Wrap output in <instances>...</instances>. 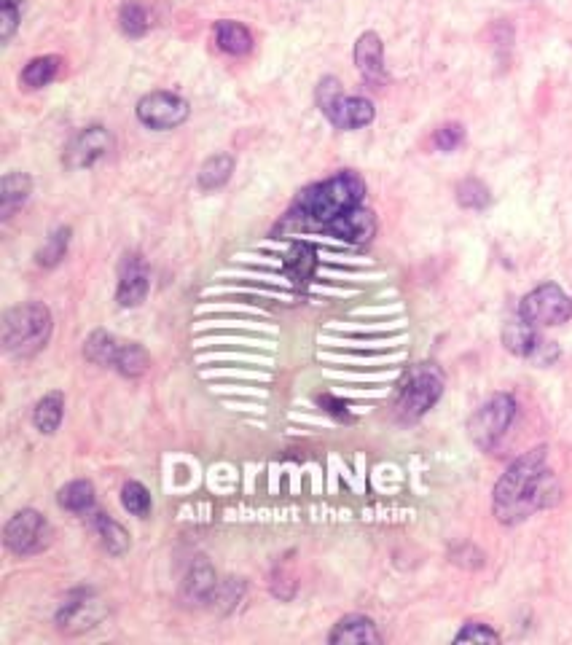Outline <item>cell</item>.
Instances as JSON below:
<instances>
[{
	"label": "cell",
	"mask_w": 572,
	"mask_h": 645,
	"mask_svg": "<svg viewBox=\"0 0 572 645\" xmlns=\"http://www.w3.org/2000/svg\"><path fill=\"white\" fill-rule=\"evenodd\" d=\"M559 498L562 490L546 463V447H538L508 465V471L495 484L492 506L503 525H519L540 508L556 506Z\"/></svg>",
	"instance_id": "6da1fadb"
},
{
	"label": "cell",
	"mask_w": 572,
	"mask_h": 645,
	"mask_svg": "<svg viewBox=\"0 0 572 645\" xmlns=\"http://www.w3.org/2000/svg\"><path fill=\"white\" fill-rule=\"evenodd\" d=\"M363 202H366L363 178L358 172L342 170L328 181L315 183V186L301 191V197L296 199V207H293V215L325 232V226L360 207Z\"/></svg>",
	"instance_id": "7a4b0ae2"
},
{
	"label": "cell",
	"mask_w": 572,
	"mask_h": 645,
	"mask_svg": "<svg viewBox=\"0 0 572 645\" xmlns=\"http://www.w3.org/2000/svg\"><path fill=\"white\" fill-rule=\"evenodd\" d=\"M52 310L41 301H27L3 315V350L11 358H33L52 339Z\"/></svg>",
	"instance_id": "3957f363"
},
{
	"label": "cell",
	"mask_w": 572,
	"mask_h": 645,
	"mask_svg": "<svg viewBox=\"0 0 572 645\" xmlns=\"http://www.w3.org/2000/svg\"><path fill=\"white\" fill-rule=\"evenodd\" d=\"M441 396H444V374H441V369L436 363H417L403 377L398 398H395V414L403 422H414L422 414L430 412Z\"/></svg>",
	"instance_id": "277c9868"
},
{
	"label": "cell",
	"mask_w": 572,
	"mask_h": 645,
	"mask_svg": "<svg viewBox=\"0 0 572 645\" xmlns=\"http://www.w3.org/2000/svg\"><path fill=\"white\" fill-rule=\"evenodd\" d=\"M317 108L325 113L336 129H363L376 116V108L366 97L344 95L342 86L333 76L323 78L317 86Z\"/></svg>",
	"instance_id": "5b68a950"
},
{
	"label": "cell",
	"mask_w": 572,
	"mask_h": 645,
	"mask_svg": "<svg viewBox=\"0 0 572 645\" xmlns=\"http://www.w3.org/2000/svg\"><path fill=\"white\" fill-rule=\"evenodd\" d=\"M513 417H516V398L508 393H497L489 401L476 409V414L470 417L468 433L473 444L484 452L495 447L497 441L503 439L505 430L511 428Z\"/></svg>",
	"instance_id": "8992f818"
},
{
	"label": "cell",
	"mask_w": 572,
	"mask_h": 645,
	"mask_svg": "<svg viewBox=\"0 0 572 645\" xmlns=\"http://www.w3.org/2000/svg\"><path fill=\"white\" fill-rule=\"evenodd\" d=\"M3 538H6L9 551H14L17 557H33V554H41L43 549H49L54 530L52 525H49V519H46L41 511L22 508V511H17V514L6 522Z\"/></svg>",
	"instance_id": "52a82bcc"
},
{
	"label": "cell",
	"mask_w": 572,
	"mask_h": 645,
	"mask_svg": "<svg viewBox=\"0 0 572 645\" xmlns=\"http://www.w3.org/2000/svg\"><path fill=\"white\" fill-rule=\"evenodd\" d=\"M519 318L532 326H559L572 318V299L556 283L538 285L519 304Z\"/></svg>",
	"instance_id": "ba28073f"
},
{
	"label": "cell",
	"mask_w": 572,
	"mask_h": 645,
	"mask_svg": "<svg viewBox=\"0 0 572 645\" xmlns=\"http://www.w3.org/2000/svg\"><path fill=\"white\" fill-rule=\"evenodd\" d=\"M135 111L140 124H146L156 132H167V129L180 127L188 119L191 108L183 97L172 95V92H148L137 100Z\"/></svg>",
	"instance_id": "9c48e42d"
},
{
	"label": "cell",
	"mask_w": 572,
	"mask_h": 645,
	"mask_svg": "<svg viewBox=\"0 0 572 645\" xmlns=\"http://www.w3.org/2000/svg\"><path fill=\"white\" fill-rule=\"evenodd\" d=\"M113 151V135L100 124H92L78 132L76 138L70 140L65 146V154H62V164L68 170H86V167H94V164L105 159V156Z\"/></svg>",
	"instance_id": "30bf717a"
},
{
	"label": "cell",
	"mask_w": 572,
	"mask_h": 645,
	"mask_svg": "<svg viewBox=\"0 0 572 645\" xmlns=\"http://www.w3.org/2000/svg\"><path fill=\"white\" fill-rule=\"evenodd\" d=\"M503 344L505 350L519 358H532L538 363H551L559 355L554 344L546 342L543 336L538 334V326H532L524 318L508 320L503 328Z\"/></svg>",
	"instance_id": "8fae6325"
},
{
	"label": "cell",
	"mask_w": 572,
	"mask_h": 645,
	"mask_svg": "<svg viewBox=\"0 0 572 645\" xmlns=\"http://www.w3.org/2000/svg\"><path fill=\"white\" fill-rule=\"evenodd\" d=\"M151 288V275H148L146 258L137 253H127L119 269V285H116V301L119 307H140Z\"/></svg>",
	"instance_id": "7c38bea8"
},
{
	"label": "cell",
	"mask_w": 572,
	"mask_h": 645,
	"mask_svg": "<svg viewBox=\"0 0 572 645\" xmlns=\"http://www.w3.org/2000/svg\"><path fill=\"white\" fill-rule=\"evenodd\" d=\"M218 586H221V578H218L213 565L207 559H197L180 581V600L186 605H197V608L213 605Z\"/></svg>",
	"instance_id": "4fadbf2b"
},
{
	"label": "cell",
	"mask_w": 572,
	"mask_h": 645,
	"mask_svg": "<svg viewBox=\"0 0 572 645\" xmlns=\"http://www.w3.org/2000/svg\"><path fill=\"white\" fill-rule=\"evenodd\" d=\"M325 232L333 234L336 240L352 242V245H363L376 234V218L366 205L355 207L342 218H336L333 224L325 226Z\"/></svg>",
	"instance_id": "5bb4252c"
},
{
	"label": "cell",
	"mask_w": 572,
	"mask_h": 645,
	"mask_svg": "<svg viewBox=\"0 0 572 645\" xmlns=\"http://www.w3.org/2000/svg\"><path fill=\"white\" fill-rule=\"evenodd\" d=\"M355 65H358L360 76L371 81V84H382L387 78L385 43L374 30L360 35L358 43H355Z\"/></svg>",
	"instance_id": "9a60e30c"
},
{
	"label": "cell",
	"mask_w": 572,
	"mask_h": 645,
	"mask_svg": "<svg viewBox=\"0 0 572 645\" xmlns=\"http://www.w3.org/2000/svg\"><path fill=\"white\" fill-rule=\"evenodd\" d=\"M328 643L331 645H347V643H382V635H379V629L368 616H358V613H352V616H344L339 624H333L331 635H328Z\"/></svg>",
	"instance_id": "2e32d148"
},
{
	"label": "cell",
	"mask_w": 572,
	"mask_h": 645,
	"mask_svg": "<svg viewBox=\"0 0 572 645\" xmlns=\"http://www.w3.org/2000/svg\"><path fill=\"white\" fill-rule=\"evenodd\" d=\"M30 194H33L30 175H25V172H9L3 178V186H0V218L9 221L11 215L17 213L19 207L30 199Z\"/></svg>",
	"instance_id": "e0dca14e"
},
{
	"label": "cell",
	"mask_w": 572,
	"mask_h": 645,
	"mask_svg": "<svg viewBox=\"0 0 572 645\" xmlns=\"http://www.w3.org/2000/svg\"><path fill=\"white\" fill-rule=\"evenodd\" d=\"M92 530L97 533V538H100V543L105 546V551H108V554H113V557L127 554L129 546H132V538H129V533L119 525V522H116V519H113V516L94 511Z\"/></svg>",
	"instance_id": "ac0fdd59"
},
{
	"label": "cell",
	"mask_w": 572,
	"mask_h": 645,
	"mask_svg": "<svg viewBox=\"0 0 572 645\" xmlns=\"http://www.w3.org/2000/svg\"><path fill=\"white\" fill-rule=\"evenodd\" d=\"M215 43L221 52L231 54V57H245L253 49V35L240 22L221 19V22H215Z\"/></svg>",
	"instance_id": "d6986e66"
},
{
	"label": "cell",
	"mask_w": 572,
	"mask_h": 645,
	"mask_svg": "<svg viewBox=\"0 0 572 645\" xmlns=\"http://www.w3.org/2000/svg\"><path fill=\"white\" fill-rule=\"evenodd\" d=\"M62 417H65V396L62 393H46V396L35 404L33 409V425L38 433H46L52 436L54 430L62 425Z\"/></svg>",
	"instance_id": "ffe728a7"
},
{
	"label": "cell",
	"mask_w": 572,
	"mask_h": 645,
	"mask_svg": "<svg viewBox=\"0 0 572 645\" xmlns=\"http://www.w3.org/2000/svg\"><path fill=\"white\" fill-rule=\"evenodd\" d=\"M231 172H234V156L231 154H215L210 156L202 170H199V189L202 191H218L229 183Z\"/></svg>",
	"instance_id": "44dd1931"
},
{
	"label": "cell",
	"mask_w": 572,
	"mask_h": 645,
	"mask_svg": "<svg viewBox=\"0 0 572 645\" xmlns=\"http://www.w3.org/2000/svg\"><path fill=\"white\" fill-rule=\"evenodd\" d=\"M121 350V342L108 331H94L84 342V358L94 366H111L116 363V355Z\"/></svg>",
	"instance_id": "7402d4cb"
},
{
	"label": "cell",
	"mask_w": 572,
	"mask_h": 645,
	"mask_svg": "<svg viewBox=\"0 0 572 645\" xmlns=\"http://www.w3.org/2000/svg\"><path fill=\"white\" fill-rule=\"evenodd\" d=\"M148 366H151V358H148L146 347H140L137 342H121V350L116 355V363H113V369L119 371L121 377H143Z\"/></svg>",
	"instance_id": "603a6c76"
},
{
	"label": "cell",
	"mask_w": 572,
	"mask_h": 645,
	"mask_svg": "<svg viewBox=\"0 0 572 645\" xmlns=\"http://www.w3.org/2000/svg\"><path fill=\"white\" fill-rule=\"evenodd\" d=\"M62 60L60 57H54V54H46V57H35L25 65L22 70V84L27 89H43V86H49L60 73Z\"/></svg>",
	"instance_id": "cb8c5ba5"
},
{
	"label": "cell",
	"mask_w": 572,
	"mask_h": 645,
	"mask_svg": "<svg viewBox=\"0 0 572 645\" xmlns=\"http://www.w3.org/2000/svg\"><path fill=\"white\" fill-rule=\"evenodd\" d=\"M119 27L129 38H143L151 30V14L140 0H124L119 9Z\"/></svg>",
	"instance_id": "d4e9b609"
},
{
	"label": "cell",
	"mask_w": 572,
	"mask_h": 645,
	"mask_svg": "<svg viewBox=\"0 0 572 645\" xmlns=\"http://www.w3.org/2000/svg\"><path fill=\"white\" fill-rule=\"evenodd\" d=\"M60 506L65 511H73V514H86L92 511L94 506V484L86 482V479H76V482L65 484L57 495Z\"/></svg>",
	"instance_id": "484cf974"
},
{
	"label": "cell",
	"mask_w": 572,
	"mask_h": 645,
	"mask_svg": "<svg viewBox=\"0 0 572 645\" xmlns=\"http://www.w3.org/2000/svg\"><path fill=\"white\" fill-rule=\"evenodd\" d=\"M94 602L97 600H94L92 589H73L57 611V627L68 629L70 624H76L89 608H94Z\"/></svg>",
	"instance_id": "4316f807"
},
{
	"label": "cell",
	"mask_w": 572,
	"mask_h": 645,
	"mask_svg": "<svg viewBox=\"0 0 572 645\" xmlns=\"http://www.w3.org/2000/svg\"><path fill=\"white\" fill-rule=\"evenodd\" d=\"M317 267V253L312 245L307 242H299L293 245L291 253L285 256V272L293 277V280H307Z\"/></svg>",
	"instance_id": "83f0119b"
},
{
	"label": "cell",
	"mask_w": 572,
	"mask_h": 645,
	"mask_svg": "<svg viewBox=\"0 0 572 645\" xmlns=\"http://www.w3.org/2000/svg\"><path fill=\"white\" fill-rule=\"evenodd\" d=\"M70 234H73V229L70 226H60L57 232L46 240V245H43L41 250H38V264L46 269H52L60 264L62 258H65V253H68V245H70Z\"/></svg>",
	"instance_id": "f1b7e54d"
},
{
	"label": "cell",
	"mask_w": 572,
	"mask_h": 645,
	"mask_svg": "<svg viewBox=\"0 0 572 645\" xmlns=\"http://www.w3.org/2000/svg\"><path fill=\"white\" fill-rule=\"evenodd\" d=\"M121 506L127 508L132 516L146 519L151 514V492L140 482H127L121 487Z\"/></svg>",
	"instance_id": "f546056e"
},
{
	"label": "cell",
	"mask_w": 572,
	"mask_h": 645,
	"mask_svg": "<svg viewBox=\"0 0 572 645\" xmlns=\"http://www.w3.org/2000/svg\"><path fill=\"white\" fill-rule=\"evenodd\" d=\"M457 202L468 210H484L492 202V197L479 178H465V181L457 183Z\"/></svg>",
	"instance_id": "4dcf8cb0"
},
{
	"label": "cell",
	"mask_w": 572,
	"mask_h": 645,
	"mask_svg": "<svg viewBox=\"0 0 572 645\" xmlns=\"http://www.w3.org/2000/svg\"><path fill=\"white\" fill-rule=\"evenodd\" d=\"M242 594H245V584L237 581V578H226V581H221V586H218V592H215L213 605L215 608H221V611H231V608L242 600Z\"/></svg>",
	"instance_id": "1f68e13d"
},
{
	"label": "cell",
	"mask_w": 572,
	"mask_h": 645,
	"mask_svg": "<svg viewBox=\"0 0 572 645\" xmlns=\"http://www.w3.org/2000/svg\"><path fill=\"white\" fill-rule=\"evenodd\" d=\"M454 643H500V635H497L492 627H487V624L470 621V624H465V627L454 635Z\"/></svg>",
	"instance_id": "d6a6232c"
},
{
	"label": "cell",
	"mask_w": 572,
	"mask_h": 645,
	"mask_svg": "<svg viewBox=\"0 0 572 645\" xmlns=\"http://www.w3.org/2000/svg\"><path fill=\"white\" fill-rule=\"evenodd\" d=\"M462 140H465V129L460 127V124H444V127L438 129L436 138H433V143H436L438 151H457V148L462 146Z\"/></svg>",
	"instance_id": "836d02e7"
},
{
	"label": "cell",
	"mask_w": 572,
	"mask_h": 645,
	"mask_svg": "<svg viewBox=\"0 0 572 645\" xmlns=\"http://www.w3.org/2000/svg\"><path fill=\"white\" fill-rule=\"evenodd\" d=\"M19 19H22V9L19 6H0V41L9 43L14 33L19 30Z\"/></svg>",
	"instance_id": "e575fe53"
},
{
	"label": "cell",
	"mask_w": 572,
	"mask_h": 645,
	"mask_svg": "<svg viewBox=\"0 0 572 645\" xmlns=\"http://www.w3.org/2000/svg\"><path fill=\"white\" fill-rule=\"evenodd\" d=\"M317 404L320 406H331L328 412L331 414H339V417H347V404H342V401H336L333 396H320L317 398Z\"/></svg>",
	"instance_id": "d590c367"
}]
</instances>
